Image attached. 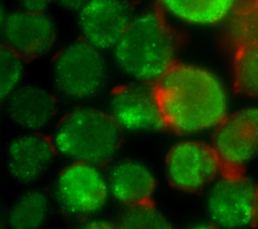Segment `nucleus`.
Returning a JSON list of instances; mask_svg holds the SVG:
<instances>
[{
	"label": "nucleus",
	"mask_w": 258,
	"mask_h": 229,
	"mask_svg": "<svg viewBox=\"0 0 258 229\" xmlns=\"http://www.w3.org/2000/svg\"><path fill=\"white\" fill-rule=\"evenodd\" d=\"M57 152L42 132H24L11 137L5 147L6 171L15 183L31 186L42 180L52 167Z\"/></svg>",
	"instance_id": "f8f14e48"
},
{
	"label": "nucleus",
	"mask_w": 258,
	"mask_h": 229,
	"mask_svg": "<svg viewBox=\"0 0 258 229\" xmlns=\"http://www.w3.org/2000/svg\"><path fill=\"white\" fill-rule=\"evenodd\" d=\"M26 61L6 47L1 48V99L5 101L24 82Z\"/></svg>",
	"instance_id": "aec40b11"
},
{
	"label": "nucleus",
	"mask_w": 258,
	"mask_h": 229,
	"mask_svg": "<svg viewBox=\"0 0 258 229\" xmlns=\"http://www.w3.org/2000/svg\"><path fill=\"white\" fill-rule=\"evenodd\" d=\"M256 224H258V200H257V212H256Z\"/></svg>",
	"instance_id": "393cba45"
},
{
	"label": "nucleus",
	"mask_w": 258,
	"mask_h": 229,
	"mask_svg": "<svg viewBox=\"0 0 258 229\" xmlns=\"http://www.w3.org/2000/svg\"><path fill=\"white\" fill-rule=\"evenodd\" d=\"M55 0H17L18 7L32 11H47Z\"/></svg>",
	"instance_id": "4be33fe9"
},
{
	"label": "nucleus",
	"mask_w": 258,
	"mask_h": 229,
	"mask_svg": "<svg viewBox=\"0 0 258 229\" xmlns=\"http://www.w3.org/2000/svg\"><path fill=\"white\" fill-rule=\"evenodd\" d=\"M107 111L122 132L149 134L166 127L155 85L129 81L116 87Z\"/></svg>",
	"instance_id": "1a4fd4ad"
},
{
	"label": "nucleus",
	"mask_w": 258,
	"mask_h": 229,
	"mask_svg": "<svg viewBox=\"0 0 258 229\" xmlns=\"http://www.w3.org/2000/svg\"><path fill=\"white\" fill-rule=\"evenodd\" d=\"M133 16L127 0H88L76 14V26L81 39L111 51Z\"/></svg>",
	"instance_id": "9b49d317"
},
{
	"label": "nucleus",
	"mask_w": 258,
	"mask_h": 229,
	"mask_svg": "<svg viewBox=\"0 0 258 229\" xmlns=\"http://www.w3.org/2000/svg\"><path fill=\"white\" fill-rule=\"evenodd\" d=\"M155 88L165 126L182 137L213 132L230 113L224 80L205 65L176 62Z\"/></svg>",
	"instance_id": "f257e3e1"
},
{
	"label": "nucleus",
	"mask_w": 258,
	"mask_h": 229,
	"mask_svg": "<svg viewBox=\"0 0 258 229\" xmlns=\"http://www.w3.org/2000/svg\"><path fill=\"white\" fill-rule=\"evenodd\" d=\"M9 121L24 132H43L57 121L58 103L53 90L25 82L5 101Z\"/></svg>",
	"instance_id": "ddd939ff"
},
{
	"label": "nucleus",
	"mask_w": 258,
	"mask_h": 229,
	"mask_svg": "<svg viewBox=\"0 0 258 229\" xmlns=\"http://www.w3.org/2000/svg\"><path fill=\"white\" fill-rule=\"evenodd\" d=\"M177 48L171 22L159 11L143 10L134 14L110 52L128 81L156 85L177 62Z\"/></svg>",
	"instance_id": "f03ea898"
},
{
	"label": "nucleus",
	"mask_w": 258,
	"mask_h": 229,
	"mask_svg": "<svg viewBox=\"0 0 258 229\" xmlns=\"http://www.w3.org/2000/svg\"><path fill=\"white\" fill-rule=\"evenodd\" d=\"M222 171L212 144L198 137H181L171 144L164 158L167 182L184 193L208 189Z\"/></svg>",
	"instance_id": "6e6552de"
},
{
	"label": "nucleus",
	"mask_w": 258,
	"mask_h": 229,
	"mask_svg": "<svg viewBox=\"0 0 258 229\" xmlns=\"http://www.w3.org/2000/svg\"><path fill=\"white\" fill-rule=\"evenodd\" d=\"M53 194L67 215L82 220L97 216L111 198L107 175L100 165L77 161H69L58 170Z\"/></svg>",
	"instance_id": "39448f33"
},
{
	"label": "nucleus",
	"mask_w": 258,
	"mask_h": 229,
	"mask_svg": "<svg viewBox=\"0 0 258 229\" xmlns=\"http://www.w3.org/2000/svg\"><path fill=\"white\" fill-rule=\"evenodd\" d=\"M187 229H221V228L217 227L213 223H199L188 227Z\"/></svg>",
	"instance_id": "b1692460"
},
{
	"label": "nucleus",
	"mask_w": 258,
	"mask_h": 229,
	"mask_svg": "<svg viewBox=\"0 0 258 229\" xmlns=\"http://www.w3.org/2000/svg\"><path fill=\"white\" fill-rule=\"evenodd\" d=\"M258 186L243 171H225L206 195L211 223L221 229H245L256 224Z\"/></svg>",
	"instance_id": "423d86ee"
},
{
	"label": "nucleus",
	"mask_w": 258,
	"mask_h": 229,
	"mask_svg": "<svg viewBox=\"0 0 258 229\" xmlns=\"http://www.w3.org/2000/svg\"><path fill=\"white\" fill-rule=\"evenodd\" d=\"M159 12L171 23L187 28L225 24L240 0H156Z\"/></svg>",
	"instance_id": "2eb2a0df"
},
{
	"label": "nucleus",
	"mask_w": 258,
	"mask_h": 229,
	"mask_svg": "<svg viewBox=\"0 0 258 229\" xmlns=\"http://www.w3.org/2000/svg\"><path fill=\"white\" fill-rule=\"evenodd\" d=\"M121 133L107 110L83 104L57 119L51 140L67 160L101 165L116 155Z\"/></svg>",
	"instance_id": "7ed1b4c3"
},
{
	"label": "nucleus",
	"mask_w": 258,
	"mask_h": 229,
	"mask_svg": "<svg viewBox=\"0 0 258 229\" xmlns=\"http://www.w3.org/2000/svg\"><path fill=\"white\" fill-rule=\"evenodd\" d=\"M87 1L88 0H55L54 5L63 12L77 14Z\"/></svg>",
	"instance_id": "5701e85b"
},
{
	"label": "nucleus",
	"mask_w": 258,
	"mask_h": 229,
	"mask_svg": "<svg viewBox=\"0 0 258 229\" xmlns=\"http://www.w3.org/2000/svg\"><path fill=\"white\" fill-rule=\"evenodd\" d=\"M2 46L27 61L51 56L59 40L55 19L47 11H32L17 7L2 12Z\"/></svg>",
	"instance_id": "0eeeda50"
},
{
	"label": "nucleus",
	"mask_w": 258,
	"mask_h": 229,
	"mask_svg": "<svg viewBox=\"0 0 258 229\" xmlns=\"http://www.w3.org/2000/svg\"><path fill=\"white\" fill-rule=\"evenodd\" d=\"M225 171H243L258 158V106L230 112L213 131L211 142Z\"/></svg>",
	"instance_id": "9d476101"
},
{
	"label": "nucleus",
	"mask_w": 258,
	"mask_h": 229,
	"mask_svg": "<svg viewBox=\"0 0 258 229\" xmlns=\"http://www.w3.org/2000/svg\"><path fill=\"white\" fill-rule=\"evenodd\" d=\"M233 77L242 95L258 99V42L236 51Z\"/></svg>",
	"instance_id": "a211bd4d"
},
{
	"label": "nucleus",
	"mask_w": 258,
	"mask_h": 229,
	"mask_svg": "<svg viewBox=\"0 0 258 229\" xmlns=\"http://www.w3.org/2000/svg\"><path fill=\"white\" fill-rule=\"evenodd\" d=\"M228 43L235 51L258 42V8L255 1L241 3L225 23Z\"/></svg>",
	"instance_id": "f3484780"
},
{
	"label": "nucleus",
	"mask_w": 258,
	"mask_h": 229,
	"mask_svg": "<svg viewBox=\"0 0 258 229\" xmlns=\"http://www.w3.org/2000/svg\"><path fill=\"white\" fill-rule=\"evenodd\" d=\"M117 225L119 229H175L168 217L152 203L125 208Z\"/></svg>",
	"instance_id": "6ab92c4d"
},
{
	"label": "nucleus",
	"mask_w": 258,
	"mask_h": 229,
	"mask_svg": "<svg viewBox=\"0 0 258 229\" xmlns=\"http://www.w3.org/2000/svg\"><path fill=\"white\" fill-rule=\"evenodd\" d=\"M255 1V4H256V6H257V8H258V0H254Z\"/></svg>",
	"instance_id": "a878e982"
},
{
	"label": "nucleus",
	"mask_w": 258,
	"mask_h": 229,
	"mask_svg": "<svg viewBox=\"0 0 258 229\" xmlns=\"http://www.w3.org/2000/svg\"><path fill=\"white\" fill-rule=\"evenodd\" d=\"M74 229H119L117 223H113L108 219L94 216L83 219Z\"/></svg>",
	"instance_id": "412c9836"
},
{
	"label": "nucleus",
	"mask_w": 258,
	"mask_h": 229,
	"mask_svg": "<svg viewBox=\"0 0 258 229\" xmlns=\"http://www.w3.org/2000/svg\"><path fill=\"white\" fill-rule=\"evenodd\" d=\"M48 71L56 95L68 101L85 103L104 91L110 66L105 51L79 38L56 48Z\"/></svg>",
	"instance_id": "20e7f679"
},
{
	"label": "nucleus",
	"mask_w": 258,
	"mask_h": 229,
	"mask_svg": "<svg viewBox=\"0 0 258 229\" xmlns=\"http://www.w3.org/2000/svg\"><path fill=\"white\" fill-rule=\"evenodd\" d=\"M51 215L47 195L38 189H27L9 205L6 222L9 229H42Z\"/></svg>",
	"instance_id": "dca6fc26"
},
{
	"label": "nucleus",
	"mask_w": 258,
	"mask_h": 229,
	"mask_svg": "<svg viewBox=\"0 0 258 229\" xmlns=\"http://www.w3.org/2000/svg\"><path fill=\"white\" fill-rule=\"evenodd\" d=\"M111 198L125 208L151 203L157 190V179L144 162L124 158L112 165L108 175Z\"/></svg>",
	"instance_id": "4468645a"
}]
</instances>
